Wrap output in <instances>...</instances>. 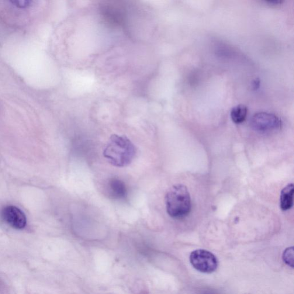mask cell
I'll return each instance as SVG.
<instances>
[{
	"label": "cell",
	"instance_id": "6da1fadb",
	"mask_svg": "<svg viewBox=\"0 0 294 294\" xmlns=\"http://www.w3.org/2000/svg\"><path fill=\"white\" fill-rule=\"evenodd\" d=\"M136 154V148L129 138L116 134L110 137L103 152L107 161L117 167L129 165Z\"/></svg>",
	"mask_w": 294,
	"mask_h": 294
},
{
	"label": "cell",
	"instance_id": "7a4b0ae2",
	"mask_svg": "<svg viewBox=\"0 0 294 294\" xmlns=\"http://www.w3.org/2000/svg\"><path fill=\"white\" fill-rule=\"evenodd\" d=\"M166 210L173 219H182L188 215L192 209V201L188 188L184 185L172 186L165 197Z\"/></svg>",
	"mask_w": 294,
	"mask_h": 294
},
{
	"label": "cell",
	"instance_id": "3957f363",
	"mask_svg": "<svg viewBox=\"0 0 294 294\" xmlns=\"http://www.w3.org/2000/svg\"><path fill=\"white\" fill-rule=\"evenodd\" d=\"M190 261L193 267L200 272L212 274L216 271L219 261L212 252L204 250H196L192 252Z\"/></svg>",
	"mask_w": 294,
	"mask_h": 294
},
{
	"label": "cell",
	"instance_id": "277c9868",
	"mask_svg": "<svg viewBox=\"0 0 294 294\" xmlns=\"http://www.w3.org/2000/svg\"><path fill=\"white\" fill-rule=\"evenodd\" d=\"M251 126L259 132L269 133L281 129L282 122L274 114L260 112L252 117Z\"/></svg>",
	"mask_w": 294,
	"mask_h": 294
},
{
	"label": "cell",
	"instance_id": "5b68a950",
	"mask_svg": "<svg viewBox=\"0 0 294 294\" xmlns=\"http://www.w3.org/2000/svg\"><path fill=\"white\" fill-rule=\"evenodd\" d=\"M2 216L3 220L15 229H22L26 226L25 214L16 206L5 207L2 210Z\"/></svg>",
	"mask_w": 294,
	"mask_h": 294
},
{
	"label": "cell",
	"instance_id": "8992f818",
	"mask_svg": "<svg viewBox=\"0 0 294 294\" xmlns=\"http://www.w3.org/2000/svg\"><path fill=\"white\" fill-rule=\"evenodd\" d=\"M109 195L116 199H125L128 195L127 186L122 180L117 178L110 179L108 182Z\"/></svg>",
	"mask_w": 294,
	"mask_h": 294
},
{
	"label": "cell",
	"instance_id": "52a82bcc",
	"mask_svg": "<svg viewBox=\"0 0 294 294\" xmlns=\"http://www.w3.org/2000/svg\"><path fill=\"white\" fill-rule=\"evenodd\" d=\"M294 184L291 183L286 186L282 190L280 206L283 211L288 210L292 208L294 203Z\"/></svg>",
	"mask_w": 294,
	"mask_h": 294
},
{
	"label": "cell",
	"instance_id": "ba28073f",
	"mask_svg": "<svg viewBox=\"0 0 294 294\" xmlns=\"http://www.w3.org/2000/svg\"><path fill=\"white\" fill-rule=\"evenodd\" d=\"M248 113V109L246 106L244 105H238L234 106L231 110L230 117L233 122L236 124L243 123Z\"/></svg>",
	"mask_w": 294,
	"mask_h": 294
},
{
	"label": "cell",
	"instance_id": "9c48e42d",
	"mask_svg": "<svg viewBox=\"0 0 294 294\" xmlns=\"http://www.w3.org/2000/svg\"><path fill=\"white\" fill-rule=\"evenodd\" d=\"M294 247H292L287 248L283 254V261L292 268H294Z\"/></svg>",
	"mask_w": 294,
	"mask_h": 294
},
{
	"label": "cell",
	"instance_id": "30bf717a",
	"mask_svg": "<svg viewBox=\"0 0 294 294\" xmlns=\"http://www.w3.org/2000/svg\"><path fill=\"white\" fill-rule=\"evenodd\" d=\"M13 3H15V5L20 8H23V7L28 6L30 5V1H12Z\"/></svg>",
	"mask_w": 294,
	"mask_h": 294
}]
</instances>
